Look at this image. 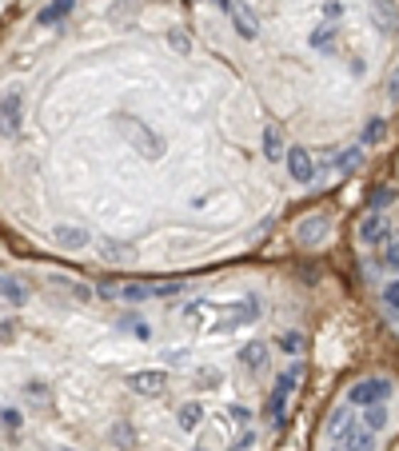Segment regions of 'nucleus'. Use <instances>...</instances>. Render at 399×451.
Segmentation results:
<instances>
[{"instance_id": "nucleus-4", "label": "nucleus", "mask_w": 399, "mask_h": 451, "mask_svg": "<svg viewBox=\"0 0 399 451\" xmlns=\"http://www.w3.org/2000/svg\"><path fill=\"white\" fill-rule=\"evenodd\" d=\"M368 21L379 36H399V0H371Z\"/></svg>"}, {"instance_id": "nucleus-3", "label": "nucleus", "mask_w": 399, "mask_h": 451, "mask_svg": "<svg viewBox=\"0 0 399 451\" xmlns=\"http://www.w3.org/2000/svg\"><path fill=\"white\" fill-rule=\"evenodd\" d=\"M20 124H24V96H20V88H9L0 96V136L12 140L20 132Z\"/></svg>"}, {"instance_id": "nucleus-5", "label": "nucleus", "mask_w": 399, "mask_h": 451, "mask_svg": "<svg viewBox=\"0 0 399 451\" xmlns=\"http://www.w3.org/2000/svg\"><path fill=\"white\" fill-rule=\"evenodd\" d=\"M228 16H232V28H236L244 41H259V16L252 12V4H244V0H232Z\"/></svg>"}, {"instance_id": "nucleus-6", "label": "nucleus", "mask_w": 399, "mask_h": 451, "mask_svg": "<svg viewBox=\"0 0 399 451\" xmlns=\"http://www.w3.org/2000/svg\"><path fill=\"white\" fill-rule=\"evenodd\" d=\"M76 9V0H48L44 9L36 12V24H44V28H52V24L68 21V12Z\"/></svg>"}, {"instance_id": "nucleus-7", "label": "nucleus", "mask_w": 399, "mask_h": 451, "mask_svg": "<svg viewBox=\"0 0 399 451\" xmlns=\"http://www.w3.org/2000/svg\"><path fill=\"white\" fill-rule=\"evenodd\" d=\"M319 16H323V24H339L348 16V4H343V0H323V4H319Z\"/></svg>"}, {"instance_id": "nucleus-1", "label": "nucleus", "mask_w": 399, "mask_h": 451, "mask_svg": "<svg viewBox=\"0 0 399 451\" xmlns=\"http://www.w3.org/2000/svg\"><path fill=\"white\" fill-rule=\"evenodd\" d=\"M395 427V380L359 375L323 411L316 427V451H388Z\"/></svg>"}, {"instance_id": "nucleus-2", "label": "nucleus", "mask_w": 399, "mask_h": 451, "mask_svg": "<svg viewBox=\"0 0 399 451\" xmlns=\"http://www.w3.org/2000/svg\"><path fill=\"white\" fill-rule=\"evenodd\" d=\"M116 124H120V140L128 144V148L136 152L140 160H148V164L168 160L172 140L156 128V124H148L144 116H136V112H120V116H116Z\"/></svg>"}]
</instances>
